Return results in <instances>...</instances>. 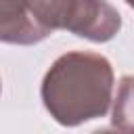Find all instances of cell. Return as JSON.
Segmentation results:
<instances>
[{
    "instance_id": "6",
    "label": "cell",
    "mask_w": 134,
    "mask_h": 134,
    "mask_svg": "<svg viewBox=\"0 0 134 134\" xmlns=\"http://www.w3.org/2000/svg\"><path fill=\"white\" fill-rule=\"evenodd\" d=\"M0 92H2V84H0Z\"/></svg>"
},
{
    "instance_id": "4",
    "label": "cell",
    "mask_w": 134,
    "mask_h": 134,
    "mask_svg": "<svg viewBox=\"0 0 134 134\" xmlns=\"http://www.w3.org/2000/svg\"><path fill=\"white\" fill-rule=\"evenodd\" d=\"M111 128L121 132H134V75H124L113 100Z\"/></svg>"
},
{
    "instance_id": "5",
    "label": "cell",
    "mask_w": 134,
    "mask_h": 134,
    "mask_svg": "<svg viewBox=\"0 0 134 134\" xmlns=\"http://www.w3.org/2000/svg\"><path fill=\"white\" fill-rule=\"evenodd\" d=\"M126 2H128V6H132V8H134V0H126Z\"/></svg>"
},
{
    "instance_id": "1",
    "label": "cell",
    "mask_w": 134,
    "mask_h": 134,
    "mask_svg": "<svg viewBox=\"0 0 134 134\" xmlns=\"http://www.w3.org/2000/svg\"><path fill=\"white\" fill-rule=\"evenodd\" d=\"M113 67L98 52L61 54L42 80V103L50 117L67 128L103 117L113 100Z\"/></svg>"
},
{
    "instance_id": "2",
    "label": "cell",
    "mask_w": 134,
    "mask_h": 134,
    "mask_svg": "<svg viewBox=\"0 0 134 134\" xmlns=\"http://www.w3.org/2000/svg\"><path fill=\"white\" fill-rule=\"evenodd\" d=\"M27 4L50 34L65 29L90 42H109L121 29V17L107 0H27Z\"/></svg>"
},
{
    "instance_id": "3",
    "label": "cell",
    "mask_w": 134,
    "mask_h": 134,
    "mask_svg": "<svg viewBox=\"0 0 134 134\" xmlns=\"http://www.w3.org/2000/svg\"><path fill=\"white\" fill-rule=\"evenodd\" d=\"M50 31L34 17L27 0H0V42L6 44H38Z\"/></svg>"
}]
</instances>
